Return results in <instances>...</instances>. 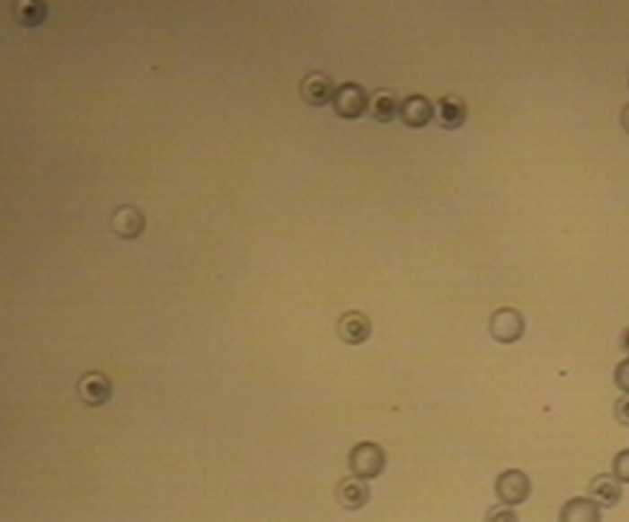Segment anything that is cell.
<instances>
[{
  "mask_svg": "<svg viewBox=\"0 0 629 522\" xmlns=\"http://www.w3.org/2000/svg\"><path fill=\"white\" fill-rule=\"evenodd\" d=\"M348 469L356 479H364V482L379 479L386 469V451L374 440L356 443L348 454Z\"/></svg>",
  "mask_w": 629,
  "mask_h": 522,
  "instance_id": "6da1fadb",
  "label": "cell"
},
{
  "mask_svg": "<svg viewBox=\"0 0 629 522\" xmlns=\"http://www.w3.org/2000/svg\"><path fill=\"white\" fill-rule=\"evenodd\" d=\"M332 113L338 119L343 120H356L364 116L371 105V98L366 93L364 87L359 83H343L335 87V95H332Z\"/></svg>",
  "mask_w": 629,
  "mask_h": 522,
  "instance_id": "7a4b0ae2",
  "label": "cell"
},
{
  "mask_svg": "<svg viewBox=\"0 0 629 522\" xmlns=\"http://www.w3.org/2000/svg\"><path fill=\"white\" fill-rule=\"evenodd\" d=\"M494 491H497V500L501 505H525L532 494L530 473H525L522 469H507V472H501L497 476Z\"/></svg>",
  "mask_w": 629,
  "mask_h": 522,
  "instance_id": "3957f363",
  "label": "cell"
},
{
  "mask_svg": "<svg viewBox=\"0 0 629 522\" xmlns=\"http://www.w3.org/2000/svg\"><path fill=\"white\" fill-rule=\"evenodd\" d=\"M525 331H527L525 315L514 307H499L489 318V333L497 343H504V346H512L517 341H522Z\"/></svg>",
  "mask_w": 629,
  "mask_h": 522,
  "instance_id": "277c9868",
  "label": "cell"
},
{
  "mask_svg": "<svg viewBox=\"0 0 629 522\" xmlns=\"http://www.w3.org/2000/svg\"><path fill=\"white\" fill-rule=\"evenodd\" d=\"M77 394L87 407H102L113 397V382L102 371H84L77 382Z\"/></svg>",
  "mask_w": 629,
  "mask_h": 522,
  "instance_id": "5b68a950",
  "label": "cell"
},
{
  "mask_svg": "<svg viewBox=\"0 0 629 522\" xmlns=\"http://www.w3.org/2000/svg\"><path fill=\"white\" fill-rule=\"evenodd\" d=\"M332 95H335V84H332L331 75H325V72H310L299 83V98L313 108H323V105L332 102Z\"/></svg>",
  "mask_w": 629,
  "mask_h": 522,
  "instance_id": "8992f818",
  "label": "cell"
},
{
  "mask_svg": "<svg viewBox=\"0 0 629 522\" xmlns=\"http://www.w3.org/2000/svg\"><path fill=\"white\" fill-rule=\"evenodd\" d=\"M399 119L407 128H425L432 119H435V105L430 102L428 95H407L404 101L399 102Z\"/></svg>",
  "mask_w": 629,
  "mask_h": 522,
  "instance_id": "52a82bcc",
  "label": "cell"
},
{
  "mask_svg": "<svg viewBox=\"0 0 629 522\" xmlns=\"http://www.w3.org/2000/svg\"><path fill=\"white\" fill-rule=\"evenodd\" d=\"M111 228H113L116 236L133 241V238H138L146 231V216H144L136 205H123V208H116V210H113Z\"/></svg>",
  "mask_w": 629,
  "mask_h": 522,
  "instance_id": "ba28073f",
  "label": "cell"
},
{
  "mask_svg": "<svg viewBox=\"0 0 629 522\" xmlns=\"http://www.w3.org/2000/svg\"><path fill=\"white\" fill-rule=\"evenodd\" d=\"M338 336L343 338L348 346H361L371 338V318L361 310L343 313L338 321Z\"/></svg>",
  "mask_w": 629,
  "mask_h": 522,
  "instance_id": "9c48e42d",
  "label": "cell"
},
{
  "mask_svg": "<svg viewBox=\"0 0 629 522\" xmlns=\"http://www.w3.org/2000/svg\"><path fill=\"white\" fill-rule=\"evenodd\" d=\"M622 482H616L612 473H597L591 482H589V500H594L598 507H616L622 502Z\"/></svg>",
  "mask_w": 629,
  "mask_h": 522,
  "instance_id": "30bf717a",
  "label": "cell"
},
{
  "mask_svg": "<svg viewBox=\"0 0 629 522\" xmlns=\"http://www.w3.org/2000/svg\"><path fill=\"white\" fill-rule=\"evenodd\" d=\"M435 119L443 128L456 131L468 120V105L458 95H443L440 101L435 102Z\"/></svg>",
  "mask_w": 629,
  "mask_h": 522,
  "instance_id": "8fae6325",
  "label": "cell"
},
{
  "mask_svg": "<svg viewBox=\"0 0 629 522\" xmlns=\"http://www.w3.org/2000/svg\"><path fill=\"white\" fill-rule=\"evenodd\" d=\"M335 497H338V505L346 507V509H350V512H356V509H364V507L368 505V500H371V489H368V484H366L364 479L350 476V479H343V482L338 484V489H335Z\"/></svg>",
  "mask_w": 629,
  "mask_h": 522,
  "instance_id": "7c38bea8",
  "label": "cell"
},
{
  "mask_svg": "<svg viewBox=\"0 0 629 522\" xmlns=\"http://www.w3.org/2000/svg\"><path fill=\"white\" fill-rule=\"evenodd\" d=\"M561 522H601V507L589 497H573L561 509Z\"/></svg>",
  "mask_w": 629,
  "mask_h": 522,
  "instance_id": "4fadbf2b",
  "label": "cell"
},
{
  "mask_svg": "<svg viewBox=\"0 0 629 522\" xmlns=\"http://www.w3.org/2000/svg\"><path fill=\"white\" fill-rule=\"evenodd\" d=\"M374 120L379 123H392V120L399 116V101L397 95L392 90H377L374 98H371V105H368Z\"/></svg>",
  "mask_w": 629,
  "mask_h": 522,
  "instance_id": "5bb4252c",
  "label": "cell"
},
{
  "mask_svg": "<svg viewBox=\"0 0 629 522\" xmlns=\"http://www.w3.org/2000/svg\"><path fill=\"white\" fill-rule=\"evenodd\" d=\"M47 16H49V8H47V3H41V0H23V3H18L16 5V21L18 26H23V29H36V26H41V23L47 21Z\"/></svg>",
  "mask_w": 629,
  "mask_h": 522,
  "instance_id": "9a60e30c",
  "label": "cell"
},
{
  "mask_svg": "<svg viewBox=\"0 0 629 522\" xmlns=\"http://www.w3.org/2000/svg\"><path fill=\"white\" fill-rule=\"evenodd\" d=\"M612 476L616 482H622V484H629V448L614 456Z\"/></svg>",
  "mask_w": 629,
  "mask_h": 522,
  "instance_id": "2e32d148",
  "label": "cell"
},
{
  "mask_svg": "<svg viewBox=\"0 0 629 522\" xmlns=\"http://www.w3.org/2000/svg\"><path fill=\"white\" fill-rule=\"evenodd\" d=\"M483 522H519V518H517L514 507H507L499 502V505H494L486 512V520Z\"/></svg>",
  "mask_w": 629,
  "mask_h": 522,
  "instance_id": "e0dca14e",
  "label": "cell"
},
{
  "mask_svg": "<svg viewBox=\"0 0 629 522\" xmlns=\"http://www.w3.org/2000/svg\"><path fill=\"white\" fill-rule=\"evenodd\" d=\"M614 385L622 389L625 394H629V356L616 364V369H614Z\"/></svg>",
  "mask_w": 629,
  "mask_h": 522,
  "instance_id": "ac0fdd59",
  "label": "cell"
},
{
  "mask_svg": "<svg viewBox=\"0 0 629 522\" xmlns=\"http://www.w3.org/2000/svg\"><path fill=\"white\" fill-rule=\"evenodd\" d=\"M614 418L629 428V394H622V397L614 403Z\"/></svg>",
  "mask_w": 629,
  "mask_h": 522,
  "instance_id": "d6986e66",
  "label": "cell"
},
{
  "mask_svg": "<svg viewBox=\"0 0 629 522\" xmlns=\"http://www.w3.org/2000/svg\"><path fill=\"white\" fill-rule=\"evenodd\" d=\"M622 128L629 134V105L622 111Z\"/></svg>",
  "mask_w": 629,
  "mask_h": 522,
  "instance_id": "ffe728a7",
  "label": "cell"
},
{
  "mask_svg": "<svg viewBox=\"0 0 629 522\" xmlns=\"http://www.w3.org/2000/svg\"><path fill=\"white\" fill-rule=\"evenodd\" d=\"M622 349H625V351L629 354V328L625 331V333H622Z\"/></svg>",
  "mask_w": 629,
  "mask_h": 522,
  "instance_id": "44dd1931",
  "label": "cell"
}]
</instances>
